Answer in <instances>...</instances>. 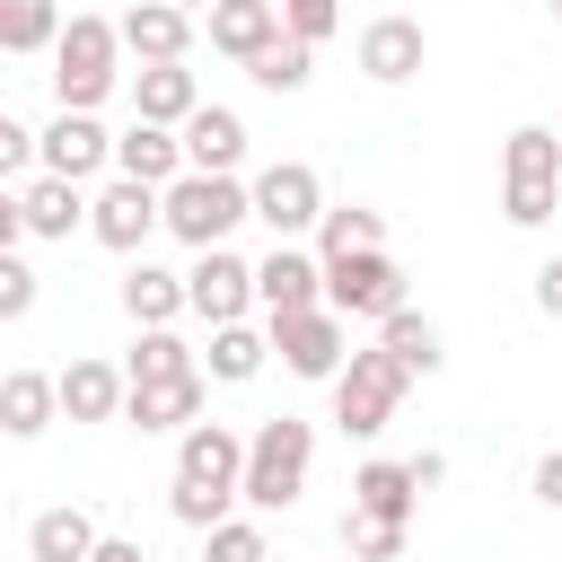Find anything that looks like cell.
<instances>
[{"mask_svg":"<svg viewBox=\"0 0 562 562\" xmlns=\"http://www.w3.org/2000/svg\"><path fill=\"white\" fill-rule=\"evenodd\" d=\"M413 483H422V492H430V483H448V457H439V448H422V457H413Z\"/></svg>","mask_w":562,"mask_h":562,"instance_id":"b9f144b4","label":"cell"},{"mask_svg":"<svg viewBox=\"0 0 562 562\" xmlns=\"http://www.w3.org/2000/svg\"><path fill=\"white\" fill-rule=\"evenodd\" d=\"M325 307H342V316H395L404 307V263L386 255V246H360V255H334L325 263Z\"/></svg>","mask_w":562,"mask_h":562,"instance_id":"52a82bcc","label":"cell"},{"mask_svg":"<svg viewBox=\"0 0 562 562\" xmlns=\"http://www.w3.org/2000/svg\"><path fill=\"white\" fill-rule=\"evenodd\" d=\"M202 562H272V544H263L255 518H220V527L202 536Z\"/></svg>","mask_w":562,"mask_h":562,"instance_id":"836d02e7","label":"cell"},{"mask_svg":"<svg viewBox=\"0 0 562 562\" xmlns=\"http://www.w3.org/2000/svg\"><path fill=\"white\" fill-rule=\"evenodd\" d=\"M255 299L263 316H290V307H316L325 299V255H307L299 237H281L263 263H255Z\"/></svg>","mask_w":562,"mask_h":562,"instance_id":"4fadbf2b","label":"cell"},{"mask_svg":"<svg viewBox=\"0 0 562 562\" xmlns=\"http://www.w3.org/2000/svg\"><path fill=\"white\" fill-rule=\"evenodd\" d=\"M114 176L176 184V176H184V132H176V123H140V114H132V132H114Z\"/></svg>","mask_w":562,"mask_h":562,"instance_id":"d6986e66","label":"cell"},{"mask_svg":"<svg viewBox=\"0 0 562 562\" xmlns=\"http://www.w3.org/2000/svg\"><path fill=\"white\" fill-rule=\"evenodd\" d=\"M553 132H562V114H553Z\"/></svg>","mask_w":562,"mask_h":562,"instance_id":"bcb514c9","label":"cell"},{"mask_svg":"<svg viewBox=\"0 0 562 562\" xmlns=\"http://www.w3.org/2000/svg\"><path fill=\"white\" fill-rule=\"evenodd\" d=\"M202 395H211L202 369H193V378H149V386L123 395V422H132L140 439H158V430H193V422H202Z\"/></svg>","mask_w":562,"mask_h":562,"instance_id":"5bb4252c","label":"cell"},{"mask_svg":"<svg viewBox=\"0 0 562 562\" xmlns=\"http://www.w3.org/2000/svg\"><path fill=\"white\" fill-rule=\"evenodd\" d=\"M132 114H140V123H176V132H184V123L202 114V79H193L184 61H140V70H132Z\"/></svg>","mask_w":562,"mask_h":562,"instance_id":"e0dca14e","label":"cell"},{"mask_svg":"<svg viewBox=\"0 0 562 562\" xmlns=\"http://www.w3.org/2000/svg\"><path fill=\"white\" fill-rule=\"evenodd\" d=\"M26 307H35V272H26V263H18V255H0V316H9V325H18V316H26Z\"/></svg>","mask_w":562,"mask_h":562,"instance_id":"74e56055","label":"cell"},{"mask_svg":"<svg viewBox=\"0 0 562 562\" xmlns=\"http://www.w3.org/2000/svg\"><path fill=\"white\" fill-rule=\"evenodd\" d=\"M149 228H167V184H140V176H114L97 202H88V237L114 246V255H140Z\"/></svg>","mask_w":562,"mask_h":562,"instance_id":"ba28073f","label":"cell"},{"mask_svg":"<svg viewBox=\"0 0 562 562\" xmlns=\"http://www.w3.org/2000/svg\"><path fill=\"white\" fill-rule=\"evenodd\" d=\"M404 386H413V369H404L386 342L351 351V360H342V378H334V422H342V439H378V430L395 422Z\"/></svg>","mask_w":562,"mask_h":562,"instance_id":"5b68a950","label":"cell"},{"mask_svg":"<svg viewBox=\"0 0 562 562\" xmlns=\"http://www.w3.org/2000/svg\"><path fill=\"white\" fill-rule=\"evenodd\" d=\"M202 26H211V53H228V61H255L272 35H290L281 26V0H211Z\"/></svg>","mask_w":562,"mask_h":562,"instance_id":"ac0fdd59","label":"cell"},{"mask_svg":"<svg viewBox=\"0 0 562 562\" xmlns=\"http://www.w3.org/2000/svg\"><path fill=\"white\" fill-rule=\"evenodd\" d=\"M351 316L342 307H290V316H272V351H281V369L290 378H316V386H334L342 378V360H351V334H342Z\"/></svg>","mask_w":562,"mask_h":562,"instance_id":"8992f818","label":"cell"},{"mask_svg":"<svg viewBox=\"0 0 562 562\" xmlns=\"http://www.w3.org/2000/svg\"><path fill=\"white\" fill-rule=\"evenodd\" d=\"M255 220L272 228V246H281V237H307V228L325 220V184H316V167H307V158H272V167L255 176Z\"/></svg>","mask_w":562,"mask_h":562,"instance_id":"9c48e42d","label":"cell"},{"mask_svg":"<svg viewBox=\"0 0 562 562\" xmlns=\"http://www.w3.org/2000/svg\"><path fill=\"white\" fill-rule=\"evenodd\" d=\"M53 413H61V378H44V369H9V378H0V430H9V439L53 430Z\"/></svg>","mask_w":562,"mask_h":562,"instance_id":"cb8c5ba5","label":"cell"},{"mask_svg":"<svg viewBox=\"0 0 562 562\" xmlns=\"http://www.w3.org/2000/svg\"><path fill=\"white\" fill-rule=\"evenodd\" d=\"M97 167H114V132H105L97 114L61 105V114L44 123V176H70V184H88Z\"/></svg>","mask_w":562,"mask_h":562,"instance_id":"7c38bea8","label":"cell"},{"mask_svg":"<svg viewBox=\"0 0 562 562\" xmlns=\"http://www.w3.org/2000/svg\"><path fill=\"white\" fill-rule=\"evenodd\" d=\"M167 509H176V518H184L193 536H211V527H220V518H228L237 501H228V492H202V483H176V492H167Z\"/></svg>","mask_w":562,"mask_h":562,"instance_id":"e575fe53","label":"cell"},{"mask_svg":"<svg viewBox=\"0 0 562 562\" xmlns=\"http://www.w3.org/2000/svg\"><path fill=\"white\" fill-rule=\"evenodd\" d=\"M114 26H123L132 61H184L193 53V9H176V0H132Z\"/></svg>","mask_w":562,"mask_h":562,"instance_id":"2e32d148","label":"cell"},{"mask_svg":"<svg viewBox=\"0 0 562 562\" xmlns=\"http://www.w3.org/2000/svg\"><path fill=\"white\" fill-rule=\"evenodd\" d=\"M176 483H202V492L246 501V439H237L228 422H193V430H176Z\"/></svg>","mask_w":562,"mask_h":562,"instance_id":"30bf717a","label":"cell"},{"mask_svg":"<svg viewBox=\"0 0 562 562\" xmlns=\"http://www.w3.org/2000/svg\"><path fill=\"white\" fill-rule=\"evenodd\" d=\"M123 369H132V386H149V378H193L202 360L184 351V334H176V325H140V342H132V360H123Z\"/></svg>","mask_w":562,"mask_h":562,"instance_id":"4dcf8cb0","label":"cell"},{"mask_svg":"<svg viewBox=\"0 0 562 562\" xmlns=\"http://www.w3.org/2000/svg\"><path fill=\"white\" fill-rule=\"evenodd\" d=\"M281 26L307 35V44H325V35L342 26V0H281Z\"/></svg>","mask_w":562,"mask_h":562,"instance_id":"8d00e7d4","label":"cell"},{"mask_svg":"<svg viewBox=\"0 0 562 562\" xmlns=\"http://www.w3.org/2000/svg\"><path fill=\"white\" fill-rule=\"evenodd\" d=\"M237 158H246V114H237V105H202V114L184 123V167L237 176Z\"/></svg>","mask_w":562,"mask_h":562,"instance_id":"7402d4cb","label":"cell"},{"mask_svg":"<svg viewBox=\"0 0 562 562\" xmlns=\"http://www.w3.org/2000/svg\"><path fill=\"white\" fill-rule=\"evenodd\" d=\"M176 9H193V18H202V9H211V0H176Z\"/></svg>","mask_w":562,"mask_h":562,"instance_id":"7bdbcfd3","label":"cell"},{"mask_svg":"<svg viewBox=\"0 0 562 562\" xmlns=\"http://www.w3.org/2000/svg\"><path fill=\"white\" fill-rule=\"evenodd\" d=\"M61 26H70L61 0H0V53H18V61H26V53H53Z\"/></svg>","mask_w":562,"mask_h":562,"instance_id":"83f0119b","label":"cell"},{"mask_svg":"<svg viewBox=\"0 0 562 562\" xmlns=\"http://www.w3.org/2000/svg\"><path fill=\"white\" fill-rule=\"evenodd\" d=\"M97 536H105V527H97L79 501H70V509H35V518H26V562H88Z\"/></svg>","mask_w":562,"mask_h":562,"instance_id":"d4e9b609","label":"cell"},{"mask_svg":"<svg viewBox=\"0 0 562 562\" xmlns=\"http://www.w3.org/2000/svg\"><path fill=\"white\" fill-rule=\"evenodd\" d=\"M123 395H132V369H114V360H70L61 369V413L70 422H123Z\"/></svg>","mask_w":562,"mask_h":562,"instance_id":"44dd1931","label":"cell"},{"mask_svg":"<svg viewBox=\"0 0 562 562\" xmlns=\"http://www.w3.org/2000/svg\"><path fill=\"white\" fill-rule=\"evenodd\" d=\"M114 61H123V26L79 9V18L61 26V44H53V97L79 105V114H97V105L114 97V79H123Z\"/></svg>","mask_w":562,"mask_h":562,"instance_id":"3957f363","label":"cell"},{"mask_svg":"<svg viewBox=\"0 0 562 562\" xmlns=\"http://www.w3.org/2000/svg\"><path fill=\"white\" fill-rule=\"evenodd\" d=\"M246 220H255V184H237V176L184 167V176L167 184V237H184L193 255H202V246H228Z\"/></svg>","mask_w":562,"mask_h":562,"instance_id":"277c9868","label":"cell"},{"mask_svg":"<svg viewBox=\"0 0 562 562\" xmlns=\"http://www.w3.org/2000/svg\"><path fill=\"white\" fill-rule=\"evenodd\" d=\"M88 562H149V553H140L132 536H97V553H88Z\"/></svg>","mask_w":562,"mask_h":562,"instance_id":"60d3db41","label":"cell"},{"mask_svg":"<svg viewBox=\"0 0 562 562\" xmlns=\"http://www.w3.org/2000/svg\"><path fill=\"white\" fill-rule=\"evenodd\" d=\"M562 193V132L553 123H518L501 140V220L509 228H544Z\"/></svg>","mask_w":562,"mask_h":562,"instance_id":"7a4b0ae2","label":"cell"},{"mask_svg":"<svg viewBox=\"0 0 562 562\" xmlns=\"http://www.w3.org/2000/svg\"><path fill=\"white\" fill-rule=\"evenodd\" d=\"M26 167H44V132H26L18 114H0V176H26Z\"/></svg>","mask_w":562,"mask_h":562,"instance_id":"d590c367","label":"cell"},{"mask_svg":"<svg viewBox=\"0 0 562 562\" xmlns=\"http://www.w3.org/2000/svg\"><path fill=\"white\" fill-rule=\"evenodd\" d=\"M184 290H193V316H202V325H237V316L255 307V263L228 255V246H202L193 272H184Z\"/></svg>","mask_w":562,"mask_h":562,"instance_id":"8fae6325","label":"cell"},{"mask_svg":"<svg viewBox=\"0 0 562 562\" xmlns=\"http://www.w3.org/2000/svg\"><path fill=\"white\" fill-rule=\"evenodd\" d=\"M536 307L562 325V255H544V263H536Z\"/></svg>","mask_w":562,"mask_h":562,"instance_id":"ab89813d","label":"cell"},{"mask_svg":"<svg viewBox=\"0 0 562 562\" xmlns=\"http://www.w3.org/2000/svg\"><path fill=\"white\" fill-rule=\"evenodd\" d=\"M404 536H413L404 518H369V509H351V518H342V553H360V562H395V553H404Z\"/></svg>","mask_w":562,"mask_h":562,"instance_id":"d6a6232c","label":"cell"},{"mask_svg":"<svg viewBox=\"0 0 562 562\" xmlns=\"http://www.w3.org/2000/svg\"><path fill=\"white\" fill-rule=\"evenodd\" d=\"M263 360H272V325L255 334L246 316L237 325H211V351H202V369L220 378V386H246V378H263Z\"/></svg>","mask_w":562,"mask_h":562,"instance_id":"4316f807","label":"cell"},{"mask_svg":"<svg viewBox=\"0 0 562 562\" xmlns=\"http://www.w3.org/2000/svg\"><path fill=\"white\" fill-rule=\"evenodd\" d=\"M18 202H26V237H70V228H88V202H79L70 176H26Z\"/></svg>","mask_w":562,"mask_h":562,"instance_id":"484cf974","label":"cell"},{"mask_svg":"<svg viewBox=\"0 0 562 562\" xmlns=\"http://www.w3.org/2000/svg\"><path fill=\"white\" fill-rule=\"evenodd\" d=\"M378 342H386V351H395L413 378H430V369L448 360V351H439V325H430V316H413V307H395V316L378 325Z\"/></svg>","mask_w":562,"mask_h":562,"instance_id":"1f68e13d","label":"cell"},{"mask_svg":"<svg viewBox=\"0 0 562 562\" xmlns=\"http://www.w3.org/2000/svg\"><path fill=\"white\" fill-rule=\"evenodd\" d=\"M342 562H360V553H342Z\"/></svg>","mask_w":562,"mask_h":562,"instance_id":"f6af8a7d","label":"cell"},{"mask_svg":"<svg viewBox=\"0 0 562 562\" xmlns=\"http://www.w3.org/2000/svg\"><path fill=\"white\" fill-rule=\"evenodd\" d=\"M307 465H316V422H299V413L255 422V430H246V509H255V518L299 509Z\"/></svg>","mask_w":562,"mask_h":562,"instance_id":"6da1fadb","label":"cell"},{"mask_svg":"<svg viewBox=\"0 0 562 562\" xmlns=\"http://www.w3.org/2000/svg\"><path fill=\"white\" fill-rule=\"evenodd\" d=\"M553 18H562V0H553Z\"/></svg>","mask_w":562,"mask_h":562,"instance_id":"ee69618b","label":"cell"},{"mask_svg":"<svg viewBox=\"0 0 562 562\" xmlns=\"http://www.w3.org/2000/svg\"><path fill=\"white\" fill-rule=\"evenodd\" d=\"M527 492H536L544 509H562V448H544V457H536V474H527Z\"/></svg>","mask_w":562,"mask_h":562,"instance_id":"f35d334b","label":"cell"},{"mask_svg":"<svg viewBox=\"0 0 562 562\" xmlns=\"http://www.w3.org/2000/svg\"><path fill=\"white\" fill-rule=\"evenodd\" d=\"M351 509H369V518H404V527H413V509H422L413 457H369V465L351 474Z\"/></svg>","mask_w":562,"mask_h":562,"instance_id":"603a6c76","label":"cell"},{"mask_svg":"<svg viewBox=\"0 0 562 562\" xmlns=\"http://www.w3.org/2000/svg\"><path fill=\"white\" fill-rule=\"evenodd\" d=\"M123 316H132V325H176V316H193L184 272H167V263L132 255V272H123Z\"/></svg>","mask_w":562,"mask_h":562,"instance_id":"ffe728a7","label":"cell"},{"mask_svg":"<svg viewBox=\"0 0 562 562\" xmlns=\"http://www.w3.org/2000/svg\"><path fill=\"white\" fill-rule=\"evenodd\" d=\"M246 79L272 88V97H299V88L316 79V44H307V35H272V44L246 61Z\"/></svg>","mask_w":562,"mask_h":562,"instance_id":"f1b7e54d","label":"cell"},{"mask_svg":"<svg viewBox=\"0 0 562 562\" xmlns=\"http://www.w3.org/2000/svg\"><path fill=\"white\" fill-rule=\"evenodd\" d=\"M351 53H360V79H378V88H404V79L422 70V53H430V44H422V18H369Z\"/></svg>","mask_w":562,"mask_h":562,"instance_id":"9a60e30c","label":"cell"},{"mask_svg":"<svg viewBox=\"0 0 562 562\" xmlns=\"http://www.w3.org/2000/svg\"><path fill=\"white\" fill-rule=\"evenodd\" d=\"M360 246H386V220H378L369 202H325V220H316V255L334 263V255H360Z\"/></svg>","mask_w":562,"mask_h":562,"instance_id":"f546056e","label":"cell"}]
</instances>
